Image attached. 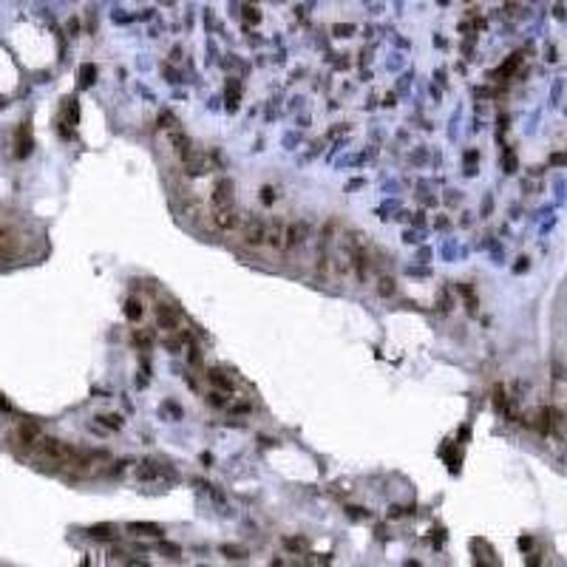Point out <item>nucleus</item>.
I'll return each mask as SVG.
<instances>
[{
  "label": "nucleus",
  "instance_id": "1",
  "mask_svg": "<svg viewBox=\"0 0 567 567\" xmlns=\"http://www.w3.org/2000/svg\"><path fill=\"white\" fill-rule=\"evenodd\" d=\"M241 244L253 247V250H261L267 247V221L258 216H247L241 221Z\"/></svg>",
  "mask_w": 567,
  "mask_h": 567
},
{
  "label": "nucleus",
  "instance_id": "2",
  "mask_svg": "<svg viewBox=\"0 0 567 567\" xmlns=\"http://www.w3.org/2000/svg\"><path fill=\"white\" fill-rule=\"evenodd\" d=\"M230 207H236V184H233V179H218L213 187V210Z\"/></svg>",
  "mask_w": 567,
  "mask_h": 567
},
{
  "label": "nucleus",
  "instance_id": "3",
  "mask_svg": "<svg viewBox=\"0 0 567 567\" xmlns=\"http://www.w3.org/2000/svg\"><path fill=\"white\" fill-rule=\"evenodd\" d=\"M284 241H287V224L281 218L267 221V247L275 253H284Z\"/></svg>",
  "mask_w": 567,
  "mask_h": 567
},
{
  "label": "nucleus",
  "instance_id": "4",
  "mask_svg": "<svg viewBox=\"0 0 567 567\" xmlns=\"http://www.w3.org/2000/svg\"><path fill=\"white\" fill-rule=\"evenodd\" d=\"M304 238H306V224L295 221V224L287 227V241H284V253L287 255H295L301 247H304Z\"/></svg>",
  "mask_w": 567,
  "mask_h": 567
},
{
  "label": "nucleus",
  "instance_id": "5",
  "mask_svg": "<svg viewBox=\"0 0 567 567\" xmlns=\"http://www.w3.org/2000/svg\"><path fill=\"white\" fill-rule=\"evenodd\" d=\"M156 323H159V329L173 332L176 326H179V312H176L173 306L159 304V306H156Z\"/></svg>",
  "mask_w": 567,
  "mask_h": 567
},
{
  "label": "nucleus",
  "instance_id": "6",
  "mask_svg": "<svg viewBox=\"0 0 567 567\" xmlns=\"http://www.w3.org/2000/svg\"><path fill=\"white\" fill-rule=\"evenodd\" d=\"M207 380H210L213 389H218V392H224V394H233V389H236L233 377H227L221 369H207Z\"/></svg>",
  "mask_w": 567,
  "mask_h": 567
},
{
  "label": "nucleus",
  "instance_id": "7",
  "mask_svg": "<svg viewBox=\"0 0 567 567\" xmlns=\"http://www.w3.org/2000/svg\"><path fill=\"white\" fill-rule=\"evenodd\" d=\"M14 253H17V238H14V233L0 227V261L11 258Z\"/></svg>",
  "mask_w": 567,
  "mask_h": 567
},
{
  "label": "nucleus",
  "instance_id": "8",
  "mask_svg": "<svg viewBox=\"0 0 567 567\" xmlns=\"http://www.w3.org/2000/svg\"><path fill=\"white\" fill-rule=\"evenodd\" d=\"M136 477H139V480H159V477H162V468H159V463H153V460H145V463H139V468H136Z\"/></svg>",
  "mask_w": 567,
  "mask_h": 567
},
{
  "label": "nucleus",
  "instance_id": "9",
  "mask_svg": "<svg viewBox=\"0 0 567 567\" xmlns=\"http://www.w3.org/2000/svg\"><path fill=\"white\" fill-rule=\"evenodd\" d=\"M128 531L133 533V536H162V528L159 525H150V522H131L128 525Z\"/></svg>",
  "mask_w": 567,
  "mask_h": 567
},
{
  "label": "nucleus",
  "instance_id": "10",
  "mask_svg": "<svg viewBox=\"0 0 567 567\" xmlns=\"http://www.w3.org/2000/svg\"><path fill=\"white\" fill-rule=\"evenodd\" d=\"M31 150V133H28V125H20L17 131V156H26Z\"/></svg>",
  "mask_w": 567,
  "mask_h": 567
},
{
  "label": "nucleus",
  "instance_id": "11",
  "mask_svg": "<svg viewBox=\"0 0 567 567\" xmlns=\"http://www.w3.org/2000/svg\"><path fill=\"white\" fill-rule=\"evenodd\" d=\"M88 533H91L94 539H111V536H113V528H111V525H94Z\"/></svg>",
  "mask_w": 567,
  "mask_h": 567
},
{
  "label": "nucleus",
  "instance_id": "12",
  "mask_svg": "<svg viewBox=\"0 0 567 567\" xmlns=\"http://www.w3.org/2000/svg\"><path fill=\"white\" fill-rule=\"evenodd\" d=\"M125 315H128L131 321H139V318H142V304L136 301V298H131V301H128V306H125Z\"/></svg>",
  "mask_w": 567,
  "mask_h": 567
},
{
  "label": "nucleus",
  "instance_id": "13",
  "mask_svg": "<svg viewBox=\"0 0 567 567\" xmlns=\"http://www.w3.org/2000/svg\"><path fill=\"white\" fill-rule=\"evenodd\" d=\"M94 74H96V68H94V65H82V71H79V85H82V88H88L91 82H94Z\"/></svg>",
  "mask_w": 567,
  "mask_h": 567
},
{
  "label": "nucleus",
  "instance_id": "14",
  "mask_svg": "<svg viewBox=\"0 0 567 567\" xmlns=\"http://www.w3.org/2000/svg\"><path fill=\"white\" fill-rule=\"evenodd\" d=\"M380 295H394V278H389V275H383L380 278Z\"/></svg>",
  "mask_w": 567,
  "mask_h": 567
},
{
  "label": "nucleus",
  "instance_id": "15",
  "mask_svg": "<svg viewBox=\"0 0 567 567\" xmlns=\"http://www.w3.org/2000/svg\"><path fill=\"white\" fill-rule=\"evenodd\" d=\"M108 428H122V417H116V414H105V417H99Z\"/></svg>",
  "mask_w": 567,
  "mask_h": 567
},
{
  "label": "nucleus",
  "instance_id": "16",
  "mask_svg": "<svg viewBox=\"0 0 567 567\" xmlns=\"http://www.w3.org/2000/svg\"><path fill=\"white\" fill-rule=\"evenodd\" d=\"M224 556H230V559H247V553H244V550H238V548H224Z\"/></svg>",
  "mask_w": 567,
  "mask_h": 567
},
{
  "label": "nucleus",
  "instance_id": "17",
  "mask_svg": "<svg viewBox=\"0 0 567 567\" xmlns=\"http://www.w3.org/2000/svg\"><path fill=\"white\" fill-rule=\"evenodd\" d=\"M531 545H533L531 536H522V539H519V548H522V550H531Z\"/></svg>",
  "mask_w": 567,
  "mask_h": 567
},
{
  "label": "nucleus",
  "instance_id": "18",
  "mask_svg": "<svg viewBox=\"0 0 567 567\" xmlns=\"http://www.w3.org/2000/svg\"><path fill=\"white\" fill-rule=\"evenodd\" d=\"M528 270V258H519V264H516V272H525Z\"/></svg>",
  "mask_w": 567,
  "mask_h": 567
},
{
  "label": "nucleus",
  "instance_id": "19",
  "mask_svg": "<svg viewBox=\"0 0 567 567\" xmlns=\"http://www.w3.org/2000/svg\"><path fill=\"white\" fill-rule=\"evenodd\" d=\"M264 201H267V204L272 201V187H264Z\"/></svg>",
  "mask_w": 567,
  "mask_h": 567
}]
</instances>
